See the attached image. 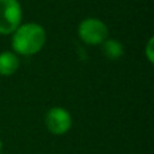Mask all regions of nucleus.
<instances>
[{"instance_id":"6","label":"nucleus","mask_w":154,"mask_h":154,"mask_svg":"<svg viewBox=\"0 0 154 154\" xmlns=\"http://www.w3.org/2000/svg\"><path fill=\"white\" fill-rule=\"evenodd\" d=\"M100 46L104 56L108 60H118L125 53V48H123L122 42L118 39H114V38H107Z\"/></svg>"},{"instance_id":"4","label":"nucleus","mask_w":154,"mask_h":154,"mask_svg":"<svg viewBox=\"0 0 154 154\" xmlns=\"http://www.w3.org/2000/svg\"><path fill=\"white\" fill-rule=\"evenodd\" d=\"M72 115L64 107H51L45 115V126L53 135H65L72 128Z\"/></svg>"},{"instance_id":"5","label":"nucleus","mask_w":154,"mask_h":154,"mask_svg":"<svg viewBox=\"0 0 154 154\" xmlns=\"http://www.w3.org/2000/svg\"><path fill=\"white\" fill-rule=\"evenodd\" d=\"M20 66L19 56L15 54L12 50L0 51V76L8 77L18 72Z\"/></svg>"},{"instance_id":"3","label":"nucleus","mask_w":154,"mask_h":154,"mask_svg":"<svg viewBox=\"0 0 154 154\" xmlns=\"http://www.w3.org/2000/svg\"><path fill=\"white\" fill-rule=\"evenodd\" d=\"M23 22L19 0H0V35H11Z\"/></svg>"},{"instance_id":"8","label":"nucleus","mask_w":154,"mask_h":154,"mask_svg":"<svg viewBox=\"0 0 154 154\" xmlns=\"http://www.w3.org/2000/svg\"><path fill=\"white\" fill-rule=\"evenodd\" d=\"M3 152V142H2V139H0V154H2Z\"/></svg>"},{"instance_id":"2","label":"nucleus","mask_w":154,"mask_h":154,"mask_svg":"<svg viewBox=\"0 0 154 154\" xmlns=\"http://www.w3.org/2000/svg\"><path fill=\"white\" fill-rule=\"evenodd\" d=\"M109 29L99 18H85L80 22L77 27V35L84 42L89 46H99L108 38Z\"/></svg>"},{"instance_id":"1","label":"nucleus","mask_w":154,"mask_h":154,"mask_svg":"<svg viewBox=\"0 0 154 154\" xmlns=\"http://www.w3.org/2000/svg\"><path fill=\"white\" fill-rule=\"evenodd\" d=\"M48 35L42 24L35 22H22L11 34V48L18 56H35L46 45Z\"/></svg>"},{"instance_id":"7","label":"nucleus","mask_w":154,"mask_h":154,"mask_svg":"<svg viewBox=\"0 0 154 154\" xmlns=\"http://www.w3.org/2000/svg\"><path fill=\"white\" fill-rule=\"evenodd\" d=\"M145 57L149 61V64H154V38L150 37L149 41L146 42V46H145Z\"/></svg>"}]
</instances>
